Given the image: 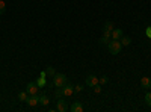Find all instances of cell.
Returning <instances> with one entry per match:
<instances>
[{
  "label": "cell",
  "mask_w": 151,
  "mask_h": 112,
  "mask_svg": "<svg viewBox=\"0 0 151 112\" xmlns=\"http://www.w3.org/2000/svg\"><path fill=\"white\" fill-rule=\"evenodd\" d=\"M70 108H68V103L65 102V97H60L58 98V102H56V111L58 112H67Z\"/></svg>",
  "instance_id": "3957f363"
},
{
  "label": "cell",
  "mask_w": 151,
  "mask_h": 112,
  "mask_svg": "<svg viewBox=\"0 0 151 112\" xmlns=\"http://www.w3.org/2000/svg\"><path fill=\"white\" fill-rule=\"evenodd\" d=\"M107 48L112 55H119L122 50V44L119 43V40H110V43L107 44Z\"/></svg>",
  "instance_id": "6da1fadb"
},
{
  "label": "cell",
  "mask_w": 151,
  "mask_h": 112,
  "mask_svg": "<svg viewBox=\"0 0 151 112\" xmlns=\"http://www.w3.org/2000/svg\"><path fill=\"white\" fill-rule=\"evenodd\" d=\"M122 36V30L121 29H113L112 30V40H119Z\"/></svg>",
  "instance_id": "30bf717a"
},
{
  "label": "cell",
  "mask_w": 151,
  "mask_h": 112,
  "mask_svg": "<svg viewBox=\"0 0 151 112\" xmlns=\"http://www.w3.org/2000/svg\"><path fill=\"white\" fill-rule=\"evenodd\" d=\"M48 103H50V98H48L45 94H41V95H40V105H41V106H47Z\"/></svg>",
  "instance_id": "4fadbf2b"
},
{
  "label": "cell",
  "mask_w": 151,
  "mask_h": 112,
  "mask_svg": "<svg viewBox=\"0 0 151 112\" xmlns=\"http://www.w3.org/2000/svg\"><path fill=\"white\" fill-rule=\"evenodd\" d=\"M40 86L36 85V82H29L27 86H26V91L29 95H35V94H40Z\"/></svg>",
  "instance_id": "5b68a950"
},
{
  "label": "cell",
  "mask_w": 151,
  "mask_h": 112,
  "mask_svg": "<svg viewBox=\"0 0 151 112\" xmlns=\"http://www.w3.org/2000/svg\"><path fill=\"white\" fill-rule=\"evenodd\" d=\"M74 94V86L71 85V83H65L64 86H62V97H65V98H68V97H71Z\"/></svg>",
  "instance_id": "277c9868"
},
{
  "label": "cell",
  "mask_w": 151,
  "mask_h": 112,
  "mask_svg": "<svg viewBox=\"0 0 151 112\" xmlns=\"http://www.w3.org/2000/svg\"><path fill=\"white\" fill-rule=\"evenodd\" d=\"M53 86L55 88H62L65 83H67V76L65 74H62V73H56L55 76H53Z\"/></svg>",
  "instance_id": "7a4b0ae2"
},
{
  "label": "cell",
  "mask_w": 151,
  "mask_h": 112,
  "mask_svg": "<svg viewBox=\"0 0 151 112\" xmlns=\"http://www.w3.org/2000/svg\"><path fill=\"white\" fill-rule=\"evenodd\" d=\"M44 71H45V74H47V77H53L55 74H56V70H55L52 65H48V67H47Z\"/></svg>",
  "instance_id": "5bb4252c"
},
{
  "label": "cell",
  "mask_w": 151,
  "mask_h": 112,
  "mask_svg": "<svg viewBox=\"0 0 151 112\" xmlns=\"http://www.w3.org/2000/svg\"><path fill=\"white\" fill-rule=\"evenodd\" d=\"M92 88H94V92H95V94H100V92H101V86H100V83L94 85Z\"/></svg>",
  "instance_id": "44dd1931"
},
{
  "label": "cell",
  "mask_w": 151,
  "mask_h": 112,
  "mask_svg": "<svg viewBox=\"0 0 151 112\" xmlns=\"http://www.w3.org/2000/svg\"><path fill=\"white\" fill-rule=\"evenodd\" d=\"M70 109L73 112H83V105L80 102H73V105L70 106Z\"/></svg>",
  "instance_id": "ba28073f"
},
{
  "label": "cell",
  "mask_w": 151,
  "mask_h": 112,
  "mask_svg": "<svg viewBox=\"0 0 151 112\" xmlns=\"http://www.w3.org/2000/svg\"><path fill=\"white\" fill-rule=\"evenodd\" d=\"M103 30H109V32H112V30H113V23H112V21H106Z\"/></svg>",
  "instance_id": "2e32d148"
},
{
  "label": "cell",
  "mask_w": 151,
  "mask_h": 112,
  "mask_svg": "<svg viewBox=\"0 0 151 112\" xmlns=\"http://www.w3.org/2000/svg\"><path fill=\"white\" fill-rule=\"evenodd\" d=\"M82 90H83V85H80V83L74 86V91H76V92H80Z\"/></svg>",
  "instance_id": "7402d4cb"
},
{
  "label": "cell",
  "mask_w": 151,
  "mask_h": 112,
  "mask_svg": "<svg viewBox=\"0 0 151 112\" xmlns=\"http://www.w3.org/2000/svg\"><path fill=\"white\" fill-rule=\"evenodd\" d=\"M98 83V77L95 76V74H89V76L86 77V86H89V88H92L94 85Z\"/></svg>",
  "instance_id": "52a82bcc"
},
{
  "label": "cell",
  "mask_w": 151,
  "mask_h": 112,
  "mask_svg": "<svg viewBox=\"0 0 151 112\" xmlns=\"http://www.w3.org/2000/svg\"><path fill=\"white\" fill-rule=\"evenodd\" d=\"M107 82H109L107 76H101V77H98V83H100V85H106Z\"/></svg>",
  "instance_id": "d6986e66"
},
{
  "label": "cell",
  "mask_w": 151,
  "mask_h": 112,
  "mask_svg": "<svg viewBox=\"0 0 151 112\" xmlns=\"http://www.w3.org/2000/svg\"><path fill=\"white\" fill-rule=\"evenodd\" d=\"M110 43V38H107V36H101V38H100V44L101 46H107Z\"/></svg>",
  "instance_id": "e0dca14e"
},
{
  "label": "cell",
  "mask_w": 151,
  "mask_h": 112,
  "mask_svg": "<svg viewBox=\"0 0 151 112\" xmlns=\"http://www.w3.org/2000/svg\"><path fill=\"white\" fill-rule=\"evenodd\" d=\"M27 97H29L27 91H21V92H18V100H20V102H24V103H26Z\"/></svg>",
  "instance_id": "9a60e30c"
},
{
  "label": "cell",
  "mask_w": 151,
  "mask_h": 112,
  "mask_svg": "<svg viewBox=\"0 0 151 112\" xmlns=\"http://www.w3.org/2000/svg\"><path fill=\"white\" fill-rule=\"evenodd\" d=\"M145 33H147V36H150V38H151V26H150V27H147Z\"/></svg>",
  "instance_id": "603a6c76"
},
{
  "label": "cell",
  "mask_w": 151,
  "mask_h": 112,
  "mask_svg": "<svg viewBox=\"0 0 151 112\" xmlns=\"http://www.w3.org/2000/svg\"><path fill=\"white\" fill-rule=\"evenodd\" d=\"M119 43L122 44V47H124V46H130V44H132V38H130V36H124V35H122L121 38H119Z\"/></svg>",
  "instance_id": "7c38bea8"
},
{
  "label": "cell",
  "mask_w": 151,
  "mask_h": 112,
  "mask_svg": "<svg viewBox=\"0 0 151 112\" xmlns=\"http://www.w3.org/2000/svg\"><path fill=\"white\" fill-rule=\"evenodd\" d=\"M5 11H6V5H5L3 0H0V15H3Z\"/></svg>",
  "instance_id": "ac0fdd59"
},
{
  "label": "cell",
  "mask_w": 151,
  "mask_h": 112,
  "mask_svg": "<svg viewBox=\"0 0 151 112\" xmlns=\"http://www.w3.org/2000/svg\"><path fill=\"white\" fill-rule=\"evenodd\" d=\"M145 103H147L148 106H151V91H148V92L145 94Z\"/></svg>",
  "instance_id": "ffe728a7"
},
{
  "label": "cell",
  "mask_w": 151,
  "mask_h": 112,
  "mask_svg": "<svg viewBox=\"0 0 151 112\" xmlns=\"http://www.w3.org/2000/svg\"><path fill=\"white\" fill-rule=\"evenodd\" d=\"M26 103L29 105V106H36V105H40V94H35V95H29L27 97V100H26Z\"/></svg>",
  "instance_id": "8992f818"
},
{
  "label": "cell",
  "mask_w": 151,
  "mask_h": 112,
  "mask_svg": "<svg viewBox=\"0 0 151 112\" xmlns=\"http://www.w3.org/2000/svg\"><path fill=\"white\" fill-rule=\"evenodd\" d=\"M36 85L40 86V88H44V86H47V76H41L40 79L36 80Z\"/></svg>",
  "instance_id": "8fae6325"
},
{
  "label": "cell",
  "mask_w": 151,
  "mask_h": 112,
  "mask_svg": "<svg viewBox=\"0 0 151 112\" xmlns=\"http://www.w3.org/2000/svg\"><path fill=\"white\" fill-rule=\"evenodd\" d=\"M141 86L144 90H151V77H142L141 79Z\"/></svg>",
  "instance_id": "9c48e42d"
}]
</instances>
